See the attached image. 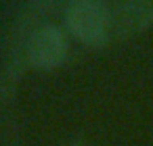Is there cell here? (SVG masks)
<instances>
[{
	"label": "cell",
	"mask_w": 153,
	"mask_h": 146,
	"mask_svg": "<svg viewBox=\"0 0 153 146\" xmlns=\"http://www.w3.org/2000/svg\"><path fill=\"white\" fill-rule=\"evenodd\" d=\"M65 23L74 36L94 44L109 36V9L94 0H76L65 9Z\"/></svg>",
	"instance_id": "6da1fadb"
},
{
	"label": "cell",
	"mask_w": 153,
	"mask_h": 146,
	"mask_svg": "<svg viewBox=\"0 0 153 146\" xmlns=\"http://www.w3.org/2000/svg\"><path fill=\"white\" fill-rule=\"evenodd\" d=\"M67 52V40L61 27L53 23H44L30 36L27 44V59L34 67L51 69L57 67Z\"/></svg>",
	"instance_id": "7a4b0ae2"
}]
</instances>
